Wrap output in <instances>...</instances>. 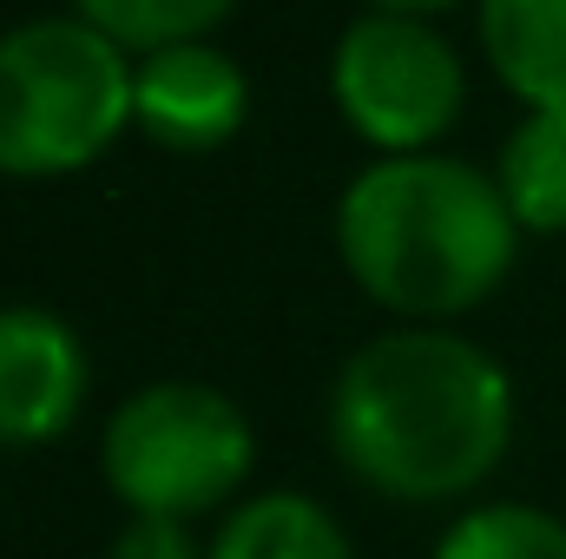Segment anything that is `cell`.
Returning <instances> with one entry per match:
<instances>
[{
	"label": "cell",
	"instance_id": "cell-14",
	"mask_svg": "<svg viewBox=\"0 0 566 559\" xmlns=\"http://www.w3.org/2000/svg\"><path fill=\"white\" fill-rule=\"evenodd\" d=\"M369 13H409V20H434V13H448V7H461V0H363Z\"/></svg>",
	"mask_w": 566,
	"mask_h": 559
},
{
	"label": "cell",
	"instance_id": "cell-2",
	"mask_svg": "<svg viewBox=\"0 0 566 559\" xmlns=\"http://www.w3.org/2000/svg\"><path fill=\"white\" fill-rule=\"evenodd\" d=\"M336 257L376 309L448 329L507 283L521 224L494 171L468 158H369L336 198Z\"/></svg>",
	"mask_w": 566,
	"mask_h": 559
},
{
	"label": "cell",
	"instance_id": "cell-3",
	"mask_svg": "<svg viewBox=\"0 0 566 559\" xmlns=\"http://www.w3.org/2000/svg\"><path fill=\"white\" fill-rule=\"evenodd\" d=\"M133 126V53L80 13L0 33V178H73Z\"/></svg>",
	"mask_w": 566,
	"mask_h": 559
},
{
	"label": "cell",
	"instance_id": "cell-13",
	"mask_svg": "<svg viewBox=\"0 0 566 559\" xmlns=\"http://www.w3.org/2000/svg\"><path fill=\"white\" fill-rule=\"evenodd\" d=\"M106 559H198V547H191L185 520H133L106 547Z\"/></svg>",
	"mask_w": 566,
	"mask_h": 559
},
{
	"label": "cell",
	"instance_id": "cell-7",
	"mask_svg": "<svg viewBox=\"0 0 566 559\" xmlns=\"http://www.w3.org/2000/svg\"><path fill=\"white\" fill-rule=\"evenodd\" d=\"M86 402V342L40 303H0V441L46 447Z\"/></svg>",
	"mask_w": 566,
	"mask_h": 559
},
{
	"label": "cell",
	"instance_id": "cell-1",
	"mask_svg": "<svg viewBox=\"0 0 566 559\" xmlns=\"http://www.w3.org/2000/svg\"><path fill=\"white\" fill-rule=\"evenodd\" d=\"M514 441L507 369L441 323L369 336L329 389L336 461L389 500H454L481 487Z\"/></svg>",
	"mask_w": 566,
	"mask_h": 559
},
{
	"label": "cell",
	"instance_id": "cell-12",
	"mask_svg": "<svg viewBox=\"0 0 566 559\" xmlns=\"http://www.w3.org/2000/svg\"><path fill=\"white\" fill-rule=\"evenodd\" d=\"M434 559H566V520L521 507V500L474 507L468 520L441 534Z\"/></svg>",
	"mask_w": 566,
	"mask_h": 559
},
{
	"label": "cell",
	"instance_id": "cell-5",
	"mask_svg": "<svg viewBox=\"0 0 566 559\" xmlns=\"http://www.w3.org/2000/svg\"><path fill=\"white\" fill-rule=\"evenodd\" d=\"M329 99L376 158H409L454 133L468 106V66L434 20L363 7L329 46Z\"/></svg>",
	"mask_w": 566,
	"mask_h": 559
},
{
	"label": "cell",
	"instance_id": "cell-4",
	"mask_svg": "<svg viewBox=\"0 0 566 559\" xmlns=\"http://www.w3.org/2000/svg\"><path fill=\"white\" fill-rule=\"evenodd\" d=\"M258 461V434L244 409L211 382H145L126 395L106 434L99 467L106 487L133 507V520H191L244 487Z\"/></svg>",
	"mask_w": 566,
	"mask_h": 559
},
{
	"label": "cell",
	"instance_id": "cell-6",
	"mask_svg": "<svg viewBox=\"0 0 566 559\" xmlns=\"http://www.w3.org/2000/svg\"><path fill=\"white\" fill-rule=\"evenodd\" d=\"M251 119V80L218 40H178L133 60V126L158 151H218Z\"/></svg>",
	"mask_w": 566,
	"mask_h": 559
},
{
	"label": "cell",
	"instance_id": "cell-11",
	"mask_svg": "<svg viewBox=\"0 0 566 559\" xmlns=\"http://www.w3.org/2000/svg\"><path fill=\"white\" fill-rule=\"evenodd\" d=\"M238 0H66V13L93 20L106 40H119L133 60L178 46V40H211L231 20Z\"/></svg>",
	"mask_w": 566,
	"mask_h": 559
},
{
	"label": "cell",
	"instance_id": "cell-10",
	"mask_svg": "<svg viewBox=\"0 0 566 559\" xmlns=\"http://www.w3.org/2000/svg\"><path fill=\"white\" fill-rule=\"evenodd\" d=\"M205 559H356V553H349L343 527L310 494H258L224 520L218 547Z\"/></svg>",
	"mask_w": 566,
	"mask_h": 559
},
{
	"label": "cell",
	"instance_id": "cell-8",
	"mask_svg": "<svg viewBox=\"0 0 566 559\" xmlns=\"http://www.w3.org/2000/svg\"><path fill=\"white\" fill-rule=\"evenodd\" d=\"M474 33L521 113H566V0H474Z\"/></svg>",
	"mask_w": 566,
	"mask_h": 559
},
{
	"label": "cell",
	"instance_id": "cell-9",
	"mask_svg": "<svg viewBox=\"0 0 566 559\" xmlns=\"http://www.w3.org/2000/svg\"><path fill=\"white\" fill-rule=\"evenodd\" d=\"M494 184L521 224V238H560L566 231V113H521L494 158Z\"/></svg>",
	"mask_w": 566,
	"mask_h": 559
}]
</instances>
